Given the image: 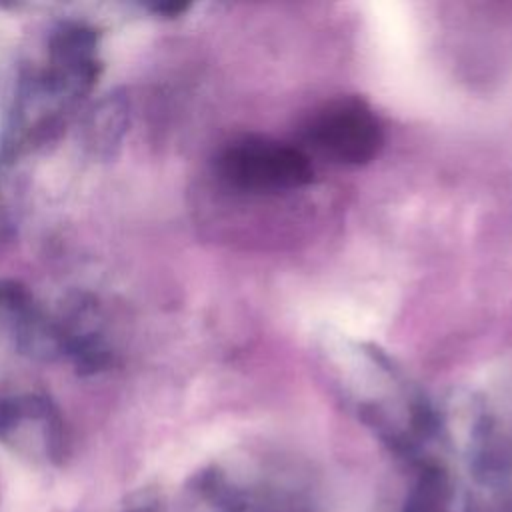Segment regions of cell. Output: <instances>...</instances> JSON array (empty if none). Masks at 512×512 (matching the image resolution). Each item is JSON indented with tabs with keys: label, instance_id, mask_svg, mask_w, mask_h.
<instances>
[{
	"label": "cell",
	"instance_id": "obj_1",
	"mask_svg": "<svg viewBox=\"0 0 512 512\" xmlns=\"http://www.w3.org/2000/svg\"><path fill=\"white\" fill-rule=\"evenodd\" d=\"M216 166L230 186L250 192L294 190L310 184L314 176L306 152L262 136H246L228 144Z\"/></svg>",
	"mask_w": 512,
	"mask_h": 512
},
{
	"label": "cell",
	"instance_id": "obj_2",
	"mask_svg": "<svg viewBox=\"0 0 512 512\" xmlns=\"http://www.w3.org/2000/svg\"><path fill=\"white\" fill-rule=\"evenodd\" d=\"M302 138L336 164L362 166L380 152L384 132L378 116L364 100L344 96L314 110L302 126Z\"/></svg>",
	"mask_w": 512,
	"mask_h": 512
},
{
	"label": "cell",
	"instance_id": "obj_3",
	"mask_svg": "<svg viewBox=\"0 0 512 512\" xmlns=\"http://www.w3.org/2000/svg\"><path fill=\"white\" fill-rule=\"evenodd\" d=\"M28 430L46 444L52 460L64 454V428L54 406L38 396L6 398L0 402V440L22 448Z\"/></svg>",
	"mask_w": 512,
	"mask_h": 512
},
{
	"label": "cell",
	"instance_id": "obj_4",
	"mask_svg": "<svg viewBox=\"0 0 512 512\" xmlns=\"http://www.w3.org/2000/svg\"><path fill=\"white\" fill-rule=\"evenodd\" d=\"M128 122V104L118 94H108L90 112L84 132L88 146L102 156H110L118 146Z\"/></svg>",
	"mask_w": 512,
	"mask_h": 512
},
{
	"label": "cell",
	"instance_id": "obj_5",
	"mask_svg": "<svg viewBox=\"0 0 512 512\" xmlns=\"http://www.w3.org/2000/svg\"><path fill=\"white\" fill-rule=\"evenodd\" d=\"M450 486L438 472L420 478L416 488L406 500V512H448L450 510Z\"/></svg>",
	"mask_w": 512,
	"mask_h": 512
}]
</instances>
